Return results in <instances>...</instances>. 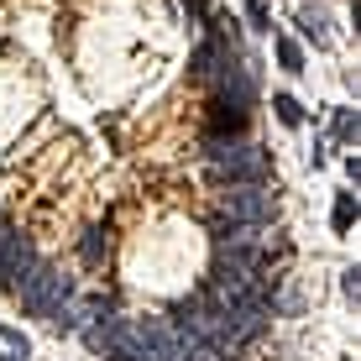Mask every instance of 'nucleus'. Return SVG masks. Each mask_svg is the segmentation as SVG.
Listing matches in <instances>:
<instances>
[{"label": "nucleus", "mask_w": 361, "mask_h": 361, "mask_svg": "<svg viewBox=\"0 0 361 361\" xmlns=\"http://www.w3.org/2000/svg\"><path fill=\"white\" fill-rule=\"evenodd\" d=\"M16 298H21L27 314H47V319H53L58 309L68 304V278H63V272H53V267H32L27 278H21Z\"/></svg>", "instance_id": "1"}, {"label": "nucleus", "mask_w": 361, "mask_h": 361, "mask_svg": "<svg viewBox=\"0 0 361 361\" xmlns=\"http://www.w3.org/2000/svg\"><path fill=\"white\" fill-rule=\"evenodd\" d=\"M226 215H231V226H267L272 220V194H262V183H231Z\"/></svg>", "instance_id": "2"}, {"label": "nucleus", "mask_w": 361, "mask_h": 361, "mask_svg": "<svg viewBox=\"0 0 361 361\" xmlns=\"http://www.w3.org/2000/svg\"><path fill=\"white\" fill-rule=\"evenodd\" d=\"M215 168L231 183H262L267 178V157L257 147H215Z\"/></svg>", "instance_id": "3"}, {"label": "nucleus", "mask_w": 361, "mask_h": 361, "mask_svg": "<svg viewBox=\"0 0 361 361\" xmlns=\"http://www.w3.org/2000/svg\"><path fill=\"white\" fill-rule=\"evenodd\" d=\"M209 131H215V136H235V131H246V110H241V105H231V99L220 94L215 105H209Z\"/></svg>", "instance_id": "4"}, {"label": "nucleus", "mask_w": 361, "mask_h": 361, "mask_svg": "<svg viewBox=\"0 0 361 361\" xmlns=\"http://www.w3.org/2000/svg\"><path fill=\"white\" fill-rule=\"evenodd\" d=\"M27 351H32L27 335H16V330L0 325V356H6V361H27Z\"/></svg>", "instance_id": "5"}, {"label": "nucleus", "mask_w": 361, "mask_h": 361, "mask_svg": "<svg viewBox=\"0 0 361 361\" xmlns=\"http://www.w3.org/2000/svg\"><path fill=\"white\" fill-rule=\"evenodd\" d=\"M272 110H278V121H283V126H298V116H304V110H298V99H288V94H278V99H272Z\"/></svg>", "instance_id": "6"}, {"label": "nucleus", "mask_w": 361, "mask_h": 361, "mask_svg": "<svg viewBox=\"0 0 361 361\" xmlns=\"http://www.w3.org/2000/svg\"><path fill=\"white\" fill-rule=\"evenodd\" d=\"M351 220H356V204H351V194H341L335 199V231H351Z\"/></svg>", "instance_id": "7"}, {"label": "nucleus", "mask_w": 361, "mask_h": 361, "mask_svg": "<svg viewBox=\"0 0 361 361\" xmlns=\"http://www.w3.org/2000/svg\"><path fill=\"white\" fill-rule=\"evenodd\" d=\"M335 136H341V142H351V136H356V121H351V110H341V116H335Z\"/></svg>", "instance_id": "8"}, {"label": "nucleus", "mask_w": 361, "mask_h": 361, "mask_svg": "<svg viewBox=\"0 0 361 361\" xmlns=\"http://www.w3.org/2000/svg\"><path fill=\"white\" fill-rule=\"evenodd\" d=\"M278 58H283V68H293V73H298V63H304V58H298V47H293V42H278Z\"/></svg>", "instance_id": "9"}]
</instances>
